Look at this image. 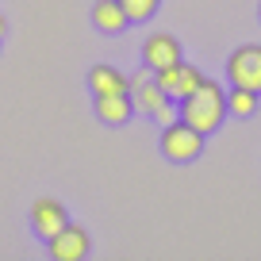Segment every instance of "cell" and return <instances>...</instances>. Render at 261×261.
Listing matches in <instances>:
<instances>
[{
	"label": "cell",
	"instance_id": "1",
	"mask_svg": "<svg viewBox=\"0 0 261 261\" xmlns=\"http://www.w3.org/2000/svg\"><path fill=\"white\" fill-rule=\"evenodd\" d=\"M180 119H185L188 127H196L200 135L219 130L223 119H227V89L204 77V85H200L192 96L180 100Z\"/></svg>",
	"mask_w": 261,
	"mask_h": 261
},
{
	"label": "cell",
	"instance_id": "2",
	"mask_svg": "<svg viewBox=\"0 0 261 261\" xmlns=\"http://www.w3.org/2000/svg\"><path fill=\"white\" fill-rule=\"evenodd\" d=\"M204 139L207 135H200L196 127H188L185 119H173V123L162 127V154L169 158V162H177V165L196 162L200 150H204Z\"/></svg>",
	"mask_w": 261,
	"mask_h": 261
},
{
	"label": "cell",
	"instance_id": "3",
	"mask_svg": "<svg viewBox=\"0 0 261 261\" xmlns=\"http://www.w3.org/2000/svg\"><path fill=\"white\" fill-rule=\"evenodd\" d=\"M227 85L261 92V46L257 42H246L227 58Z\"/></svg>",
	"mask_w": 261,
	"mask_h": 261
},
{
	"label": "cell",
	"instance_id": "4",
	"mask_svg": "<svg viewBox=\"0 0 261 261\" xmlns=\"http://www.w3.org/2000/svg\"><path fill=\"white\" fill-rule=\"evenodd\" d=\"M158 85L165 89V96H173V100H185V96H192L200 85H204V73L196 69V65H188V62H173V65H165V69H158Z\"/></svg>",
	"mask_w": 261,
	"mask_h": 261
},
{
	"label": "cell",
	"instance_id": "5",
	"mask_svg": "<svg viewBox=\"0 0 261 261\" xmlns=\"http://www.w3.org/2000/svg\"><path fill=\"white\" fill-rule=\"evenodd\" d=\"M89 246H92L89 234L77 223H65L54 238H46V250H50L54 261H81V257H89Z\"/></svg>",
	"mask_w": 261,
	"mask_h": 261
},
{
	"label": "cell",
	"instance_id": "6",
	"mask_svg": "<svg viewBox=\"0 0 261 261\" xmlns=\"http://www.w3.org/2000/svg\"><path fill=\"white\" fill-rule=\"evenodd\" d=\"M142 62H146V69H165V65H173V62H180V42H177V35H169V31H154V35H146V42H142Z\"/></svg>",
	"mask_w": 261,
	"mask_h": 261
},
{
	"label": "cell",
	"instance_id": "7",
	"mask_svg": "<svg viewBox=\"0 0 261 261\" xmlns=\"http://www.w3.org/2000/svg\"><path fill=\"white\" fill-rule=\"evenodd\" d=\"M65 223H69V212L58 204L54 196H42V200H35V204H31V230L39 238H54Z\"/></svg>",
	"mask_w": 261,
	"mask_h": 261
},
{
	"label": "cell",
	"instance_id": "8",
	"mask_svg": "<svg viewBox=\"0 0 261 261\" xmlns=\"http://www.w3.org/2000/svg\"><path fill=\"white\" fill-rule=\"evenodd\" d=\"M130 100H135V112L154 115L158 108H162L165 100H173V96H165V89L158 85V77H150L146 69H139V73H130Z\"/></svg>",
	"mask_w": 261,
	"mask_h": 261
},
{
	"label": "cell",
	"instance_id": "9",
	"mask_svg": "<svg viewBox=\"0 0 261 261\" xmlns=\"http://www.w3.org/2000/svg\"><path fill=\"white\" fill-rule=\"evenodd\" d=\"M135 115V100L130 92H108V96H96V119H104L108 127H123Z\"/></svg>",
	"mask_w": 261,
	"mask_h": 261
},
{
	"label": "cell",
	"instance_id": "10",
	"mask_svg": "<svg viewBox=\"0 0 261 261\" xmlns=\"http://www.w3.org/2000/svg\"><path fill=\"white\" fill-rule=\"evenodd\" d=\"M92 27L104 31V35H119V31L130 27V19H127L119 0H96V4H92Z\"/></svg>",
	"mask_w": 261,
	"mask_h": 261
},
{
	"label": "cell",
	"instance_id": "11",
	"mask_svg": "<svg viewBox=\"0 0 261 261\" xmlns=\"http://www.w3.org/2000/svg\"><path fill=\"white\" fill-rule=\"evenodd\" d=\"M89 89H92V96H108V92H130V77L119 73L115 65H92V69H89Z\"/></svg>",
	"mask_w": 261,
	"mask_h": 261
},
{
	"label": "cell",
	"instance_id": "12",
	"mask_svg": "<svg viewBox=\"0 0 261 261\" xmlns=\"http://www.w3.org/2000/svg\"><path fill=\"white\" fill-rule=\"evenodd\" d=\"M257 96H261V92L230 85V89H227V115H234V119H250V115L257 112Z\"/></svg>",
	"mask_w": 261,
	"mask_h": 261
},
{
	"label": "cell",
	"instance_id": "13",
	"mask_svg": "<svg viewBox=\"0 0 261 261\" xmlns=\"http://www.w3.org/2000/svg\"><path fill=\"white\" fill-rule=\"evenodd\" d=\"M119 4H123V12H127L130 23H146V19L158 12V4H162V0H119Z\"/></svg>",
	"mask_w": 261,
	"mask_h": 261
},
{
	"label": "cell",
	"instance_id": "14",
	"mask_svg": "<svg viewBox=\"0 0 261 261\" xmlns=\"http://www.w3.org/2000/svg\"><path fill=\"white\" fill-rule=\"evenodd\" d=\"M154 119L162 123V127H165V123H173V119H180V112H177V100H165V104L154 112Z\"/></svg>",
	"mask_w": 261,
	"mask_h": 261
},
{
	"label": "cell",
	"instance_id": "15",
	"mask_svg": "<svg viewBox=\"0 0 261 261\" xmlns=\"http://www.w3.org/2000/svg\"><path fill=\"white\" fill-rule=\"evenodd\" d=\"M4 35H8V19L0 16V39H4Z\"/></svg>",
	"mask_w": 261,
	"mask_h": 261
},
{
	"label": "cell",
	"instance_id": "16",
	"mask_svg": "<svg viewBox=\"0 0 261 261\" xmlns=\"http://www.w3.org/2000/svg\"><path fill=\"white\" fill-rule=\"evenodd\" d=\"M257 12H261V8H257Z\"/></svg>",
	"mask_w": 261,
	"mask_h": 261
}]
</instances>
